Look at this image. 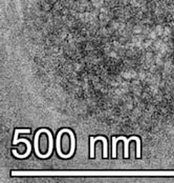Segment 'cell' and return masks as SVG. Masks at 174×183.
Masks as SVG:
<instances>
[{
    "instance_id": "1",
    "label": "cell",
    "mask_w": 174,
    "mask_h": 183,
    "mask_svg": "<svg viewBox=\"0 0 174 183\" xmlns=\"http://www.w3.org/2000/svg\"><path fill=\"white\" fill-rule=\"evenodd\" d=\"M118 140H124L125 141V158L128 157V143L131 141V140H135L136 141V157L140 158L141 157V140L137 137H130V139H125V137H113L112 138V157L116 158V142Z\"/></svg>"
}]
</instances>
